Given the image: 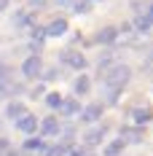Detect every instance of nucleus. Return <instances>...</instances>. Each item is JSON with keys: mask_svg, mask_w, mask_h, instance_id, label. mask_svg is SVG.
<instances>
[{"mask_svg": "<svg viewBox=\"0 0 153 156\" xmlns=\"http://www.w3.org/2000/svg\"><path fill=\"white\" fill-rule=\"evenodd\" d=\"M73 89H75V94H89V89H92V81H89V76H78Z\"/></svg>", "mask_w": 153, "mask_h": 156, "instance_id": "obj_12", "label": "nucleus"}, {"mask_svg": "<svg viewBox=\"0 0 153 156\" xmlns=\"http://www.w3.org/2000/svg\"><path fill=\"white\" fill-rule=\"evenodd\" d=\"M116 38H118V30L116 27H102V30L97 32V41L99 43H113Z\"/></svg>", "mask_w": 153, "mask_h": 156, "instance_id": "obj_9", "label": "nucleus"}, {"mask_svg": "<svg viewBox=\"0 0 153 156\" xmlns=\"http://www.w3.org/2000/svg\"><path fill=\"white\" fill-rule=\"evenodd\" d=\"M105 137V129L102 126H89V132L83 135V140H86V148H94V145H99Z\"/></svg>", "mask_w": 153, "mask_h": 156, "instance_id": "obj_7", "label": "nucleus"}, {"mask_svg": "<svg viewBox=\"0 0 153 156\" xmlns=\"http://www.w3.org/2000/svg\"><path fill=\"white\" fill-rule=\"evenodd\" d=\"M24 113H27V110H24V105H22V102H8V108H5V116H8V119H19V116H24Z\"/></svg>", "mask_w": 153, "mask_h": 156, "instance_id": "obj_11", "label": "nucleus"}, {"mask_svg": "<svg viewBox=\"0 0 153 156\" xmlns=\"http://www.w3.org/2000/svg\"><path fill=\"white\" fill-rule=\"evenodd\" d=\"M5 8H8V0H0V14H3Z\"/></svg>", "mask_w": 153, "mask_h": 156, "instance_id": "obj_21", "label": "nucleus"}, {"mask_svg": "<svg viewBox=\"0 0 153 156\" xmlns=\"http://www.w3.org/2000/svg\"><path fill=\"white\" fill-rule=\"evenodd\" d=\"M62 62L67 65V67H73V70H83V67L89 65V59H86L78 48H64V51H62Z\"/></svg>", "mask_w": 153, "mask_h": 156, "instance_id": "obj_2", "label": "nucleus"}, {"mask_svg": "<svg viewBox=\"0 0 153 156\" xmlns=\"http://www.w3.org/2000/svg\"><path fill=\"white\" fill-rule=\"evenodd\" d=\"M43 154H46V156H64V154H67V145H46Z\"/></svg>", "mask_w": 153, "mask_h": 156, "instance_id": "obj_15", "label": "nucleus"}, {"mask_svg": "<svg viewBox=\"0 0 153 156\" xmlns=\"http://www.w3.org/2000/svg\"><path fill=\"white\" fill-rule=\"evenodd\" d=\"M59 110L64 113V116H73V113H78L81 110V105H78V100H73V97H62V105H59Z\"/></svg>", "mask_w": 153, "mask_h": 156, "instance_id": "obj_10", "label": "nucleus"}, {"mask_svg": "<svg viewBox=\"0 0 153 156\" xmlns=\"http://www.w3.org/2000/svg\"><path fill=\"white\" fill-rule=\"evenodd\" d=\"M57 3H62V5H64V3H73V0H57Z\"/></svg>", "mask_w": 153, "mask_h": 156, "instance_id": "obj_22", "label": "nucleus"}, {"mask_svg": "<svg viewBox=\"0 0 153 156\" xmlns=\"http://www.w3.org/2000/svg\"><path fill=\"white\" fill-rule=\"evenodd\" d=\"M123 148H126V143H123V140H113L110 145H105V156H118Z\"/></svg>", "mask_w": 153, "mask_h": 156, "instance_id": "obj_13", "label": "nucleus"}, {"mask_svg": "<svg viewBox=\"0 0 153 156\" xmlns=\"http://www.w3.org/2000/svg\"><path fill=\"white\" fill-rule=\"evenodd\" d=\"M86 8H89V3H86V0H81V3H75V11H86Z\"/></svg>", "mask_w": 153, "mask_h": 156, "instance_id": "obj_20", "label": "nucleus"}, {"mask_svg": "<svg viewBox=\"0 0 153 156\" xmlns=\"http://www.w3.org/2000/svg\"><path fill=\"white\" fill-rule=\"evenodd\" d=\"M132 119H134L137 124H145V121L151 119V110H142V108H137V110H132Z\"/></svg>", "mask_w": 153, "mask_h": 156, "instance_id": "obj_17", "label": "nucleus"}, {"mask_svg": "<svg viewBox=\"0 0 153 156\" xmlns=\"http://www.w3.org/2000/svg\"><path fill=\"white\" fill-rule=\"evenodd\" d=\"M46 148V143L38 140V137H30V140L24 143V154H30V151H43Z\"/></svg>", "mask_w": 153, "mask_h": 156, "instance_id": "obj_14", "label": "nucleus"}, {"mask_svg": "<svg viewBox=\"0 0 153 156\" xmlns=\"http://www.w3.org/2000/svg\"><path fill=\"white\" fill-rule=\"evenodd\" d=\"M123 143L126 140H134V143H140L142 140V132H140V129H123V137H121Z\"/></svg>", "mask_w": 153, "mask_h": 156, "instance_id": "obj_18", "label": "nucleus"}, {"mask_svg": "<svg viewBox=\"0 0 153 156\" xmlns=\"http://www.w3.org/2000/svg\"><path fill=\"white\" fill-rule=\"evenodd\" d=\"M22 73H24V78H38L43 73V59L40 57H27L22 62Z\"/></svg>", "mask_w": 153, "mask_h": 156, "instance_id": "obj_3", "label": "nucleus"}, {"mask_svg": "<svg viewBox=\"0 0 153 156\" xmlns=\"http://www.w3.org/2000/svg\"><path fill=\"white\" fill-rule=\"evenodd\" d=\"M132 78V70L126 67V65H113L110 70L105 73V86L107 92H121L123 86H126V81Z\"/></svg>", "mask_w": 153, "mask_h": 156, "instance_id": "obj_1", "label": "nucleus"}, {"mask_svg": "<svg viewBox=\"0 0 153 156\" xmlns=\"http://www.w3.org/2000/svg\"><path fill=\"white\" fill-rule=\"evenodd\" d=\"M3 156H27V154H24V151H11V148H8Z\"/></svg>", "mask_w": 153, "mask_h": 156, "instance_id": "obj_19", "label": "nucleus"}, {"mask_svg": "<svg viewBox=\"0 0 153 156\" xmlns=\"http://www.w3.org/2000/svg\"><path fill=\"white\" fill-rule=\"evenodd\" d=\"M102 105H99V102H92V105H86V108H81V119H83V121H86V124L92 126V124H97V121H99V119H102Z\"/></svg>", "mask_w": 153, "mask_h": 156, "instance_id": "obj_4", "label": "nucleus"}, {"mask_svg": "<svg viewBox=\"0 0 153 156\" xmlns=\"http://www.w3.org/2000/svg\"><path fill=\"white\" fill-rule=\"evenodd\" d=\"M40 132H43V135H57V132H59L62 126H59V121H57V119H54V116H48V119H43V121H40Z\"/></svg>", "mask_w": 153, "mask_h": 156, "instance_id": "obj_8", "label": "nucleus"}, {"mask_svg": "<svg viewBox=\"0 0 153 156\" xmlns=\"http://www.w3.org/2000/svg\"><path fill=\"white\" fill-rule=\"evenodd\" d=\"M46 105H48V108H59V105H62V94L59 92H48L46 94Z\"/></svg>", "mask_w": 153, "mask_h": 156, "instance_id": "obj_16", "label": "nucleus"}, {"mask_svg": "<svg viewBox=\"0 0 153 156\" xmlns=\"http://www.w3.org/2000/svg\"><path fill=\"white\" fill-rule=\"evenodd\" d=\"M16 129H19V132H24V135H32V132L38 129V119H35L32 113H24V116H19V119H16Z\"/></svg>", "mask_w": 153, "mask_h": 156, "instance_id": "obj_6", "label": "nucleus"}, {"mask_svg": "<svg viewBox=\"0 0 153 156\" xmlns=\"http://www.w3.org/2000/svg\"><path fill=\"white\" fill-rule=\"evenodd\" d=\"M43 32H46V35H51V38L64 35V32H67V16H57V19H51L46 27H43Z\"/></svg>", "mask_w": 153, "mask_h": 156, "instance_id": "obj_5", "label": "nucleus"}]
</instances>
